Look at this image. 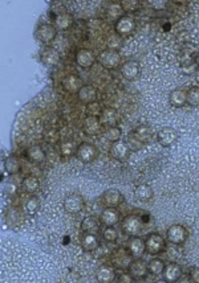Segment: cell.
Listing matches in <instances>:
<instances>
[{
	"instance_id": "36",
	"label": "cell",
	"mask_w": 199,
	"mask_h": 283,
	"mask_svg": "<svg viewBox=\"0 0 199 283\" xmlns=\"http://www.w3.org/2000/svg\"><path fill=\"white\" fill-rule=\"evenodd\" d=\"M39 208H40V202H39L36 197H29L27 202H25V205H24V209H25L28 215H35L39 210Z\"/></svg>"
},
{
	"instance_id": "11",
	"label": "cell",
	"mask_w": 199,
	"mask_h": 283,
	"mask_svg": "<svg viewBox=\"0 0 199 283\" xmlns=\"http://www.w3.org/2000/svg\"><path fill=\"white\" fill-rule=\"evenodd\" d=\"M142 221L137 216H128L124 222H122V229L126 234L129 236H138L142 230Z\"/></svg>"
},
{
	"instance_id": "2",
	"label": "cell",
	"mask_w": 199,
	"mask_h": 283,
	"mask_svg": "<svg viewBox=\"0 0 199 283\" xmlns=\"http://www.w3.org/2000/svg\"><path fill=\"white\" fill-rule=\"evenodd\" d=\"M145 245H146V251L152 256H157L159 253H162L166 246L165 238L159 233H150L145 240Z\"/></svg>"
},
{
	"instance_id": "17",
	"label": "cell",
	"mask_w": 199,
	"mask_h": 283,
	"mask_svg": "<svg viewBox=\"0 0 199 283\" xmlns=\"http://www.w3.org/2000/svg\"><path fill=\"white\" fill-rule=\"evenodd\" d=\"M111 155L117 160H125L129 158L130 148L124 142H114L111 146Z\"/></svg>"
},
{
	"instance_id": "3",
	"label": "cell",
	"mask_w": 199,
	"mask_h": 283,
	"mask_svg": "<svg viewBox=\"0 0 199 283\" xmlns=\"http://www.w3.org/2000/svg\"><path fill=\"white\" fill-rule=\"evenodd\" d=\"M76 156L83 163H92V162L97 159L98 148L94 144H92V143H81L77 147Z\"/></svg>"
},
{
	"instance_id": "16",
	"label": "cell",
	"mask_w": 199,
	"mask_h": 283,
	"mask_svg": "<svg viewBox=\"0 0 199 283\" xmlns=\"http://www.w3.org/2000/svg\"><path fill=\"white\" fill-rule=\"evenodd\" d=\"M128 249H129L130 256L133 258H141L146 251V245H145V240L133 236L130 238L129 243H128Z\"/></svg>"
},
{
	"instance_id": "35",
	"label": "cell",
	"mask_w": 199,
	"mask_h": 283,
	"mask_svg": "<svg viewBox=\"0 0 199 283\" xmlns=\"http://www.w3.org/2000/svg\"><path fill=\"white\" fill-rule=\"evenodd\" d=\"M23 185L25 188V191L29 192V193H35V192L39 189V180L36 178H33V176H28L23 180Z\"/></svg>"
},
{
	"instance_id": "41",
	"label": "cell",
	"mask_w": 199,
	"mask_h": 283,
	"mask_svg": "<svg viewBox=\"0 0 199 283\" xmlns=\"http://www.w3.org/2000/svg\"><path fill=\"white\" fill-rule=\"evenodd\" d=\"M117 281H118L120 283H133L134 282V278L132 277L130 273H128V274H121Z\"/></svg>"
},
{
	"instance_id": "9",
	"label": "cell",
	"mask_w": 199,
	"mask_h": 283,
	"mask_svg": "<svg viewBox=\"0 0 199 283\" xmlns=\"http://www.w3.org/2000/svg\"><path fill=\"white\" fill-rule=\"evenodd\" d=\"M84 199L80 195L72 193L69 196L65 197L64 200V208L65 210L70 213V215H77L84 209Z\"/></svg>"
},
{
	"instance_id": "38",
	"label": "cell",
	"mask_w": 199,
	"mask_h": 283,
	"mask_svg": "<svg viewBox=\"0 0 199 283\" xmlns=\"http://www.w3.org/2000/svg\"><path fill=\"white\" fill-rule=\"evenodd\" d=\"M126 144L129 146L130 150H141V148H142V146H144V143H142L141 141H138V139H137L134 135H130L129 141H128V143H126Z\"/></svg>"
},
{
	"instance_id": "31",
	"label": "cell",
	"mask_w": 199,
	"mask_h": 283,
	"mask_svg": "<svg viewBox=\"0 0 199 283\" xmlns=\"http://www.w3.org/2000/svg\"><path fill=\"white\" fill-rule=\"evenodd\" d=\"M187 103L191 107H198L199 106V86H191L189 92H186Z\"/></svg>"
},
{
	"instance_id": "43",
	"label": "cell",
	"mask_w": 199,
	"mask_h": 283,
	"mask_svg": "<svg viewBox=\"0 0 199 283\" xmlns=\"http://www.w3.org/2000/svg\"><path fill=\"white\" fill-rule=\"evenodd\" d=\"M194 61H195V64H197V66H198V68H199V52H198V53H197V56H195Z\"/></svg>"
},
{
	"instance_id": "40",
	"label": "cell",
	"mask_w": 199,
	"mask_h": 283,
	"mask_svg": "<svg viewBox=\"0 0 199 283\" xmlns=\"http://www.w3.org/2000/svg\"><path fill=\"white\" fill-rule=\"evenodd\" d=\"M195 69H197V64H195V61L194 62H189V64H187V62H186V64H182V72L186 74L194 73Z\"/></svg>"
},
{
	"instance_id": "21",
	"label": "cell",
	"mask_w": 199,
	"mask_h": 283,
	"mask_svg": "<svg viewBox=\"0 0 199 283\" xmlns=\"http://www.w3.org/2000/svg\"><path fill=\"white\" fill-rule=\"evenodd\" d=\"M169 102L173 107H183L187 103V98H186V92L182 89H174L170 96H169Z\"/></svg>"
},
{
	"instance_id": "19",
	"label": "cell",
	"mask_w": 199,
	"mask_h": 283,
	"mask_svg": "<svg viewBox=\"0 0 199 283\" xmlns=\"http://www.w3.org/2000/svg\"><path fill=\"white\" fill-rule=\"evenodd\" d=\"M84 130L88 135H98L101 133V122L97 117L89 115L88 118L84 121Z\"/></svg>"
},
{
	"instance_id": "32",
	"label": "cell",
	"mask_w": 199,
	"mask_h": 283,
	"mask_svg": "<svg viewBox=\"0 0 199 283\" xmlns=\"http://www.w3.org/2000/svg\"><path fill=\"white\" fill-rule=\"evenodd\" d=\"M55 23L59 29L65 31V29H68V28L72 25V23H73V19H72V16L68 14H60L57 18H56Z\"/></svg>"
},
{
	"instance_id": "12",
	"label": "cell",
	"mask_w": 199,
	"mask_h": 283,
	"mask_svg": "<svg viewBox=\"0 0 199 283\" xmlns=\"http://www.w3.org/2000/svg\"><path fill=\"white\" fill-rule=\"evenodd\" d=\"M121 221V213L114 206H107L101 212V224L104 226H114Z\"/></svg>"
},
{
	"instance_id": "15",
	"label": "cell",
	"mask_w": 199,
	"mask_h": 283,
	"mask_svg": "<svg viewBox=\"0 0 199 283\" xmlns=\"http://www.w3.org/2000/svg\"><path fill=\"white\" fill-rule=\"evenodd\" d=\"M183 271H182V267L176 262H172V263H167L165 266V270H163V279L166 281L167 283H174L178 282L181 279Z\"/></svg>"
},
{
	"instance_id": "33",
	"label": "cell",
	"mask_w": 199,
	"mask_h": 283,
	"mask_svg": "<svg viewBox=\"0 0 199 283\" xmlns=\"http://www.w3.org/2000/svg\"><path fill=\"white\" fill-rule=\"evenodd\" d=\"M121 135H122V133H121V128L117 127V126H111V127L108 128L107 131H105V138H107L109 142H111V143L120 141Z\"/></svg>"
},
{
	"instance_id": "5",
	"label": "cell",
	"mask_w": 199,
	"mask_h": 283,
	"mask_svg": "<svg viewBox=\"0 0 199 283\" xmlns=\"http://www.w3.org/2000/svg\"><path fill=\"white\" fill-rule=\"evenodd\" d=\"M121 74L125 78L126 81H135L138 80L139 74H141V65L134 61V60H129L125 64L121 65Z\"/></svg>"
},
{
	"instance_id": "42",
	"label": "cell",
	"mask_w": 199,
	"mask_h": 283,
	"mask_svg": "<svg viewBox=\"0 0 199 283\" xmlns=\"http://www.w3.org/2000/svg\"><path fill=\"white\" fill-rule=\"evenodd\" d=\"M191 279L194 281V282L199 283V267H194L193 271H191Z\"/></svg>"
},
{
	"instance_id": "23",
	"label": "cell",
	"mask_w": 199,
	"mask_h": 283,
	"mask_svg": "<svg viewBox=\"0 0 199 283\" xmlns=\"http://www.w3.org/2000/svg\"><path fill=\"white\" fill-rule=\"evenodd\" d=\"M100 245L98 237L94 233H85L81 238V246L85 251H94Z\"/></svg>"
},
{
	"instance_id": "1",
	"label": "cell",
	"mask_w": 199,
	"mask_h": 283,
	"mask_svg": "<svg viewBox=\"0 0 199 283\" xmlns=\"http://www.w3.org/2000/svg\"><path fill=\"white\" fill-rule=\"evenodd\" d=\"M98 62L105 69H116L121 65V55L114 49L102 50L98 55Z\"/></svg>"
},
{
	"instance_id": "14",
	"label": "cell",
	"mask_w": 199,
	"mask_h": 283,
	"mask_svg": "<svg viewBox=\"0 0 199 283\" xmlns=\"http://www.w3.org/2000/svg\"><path fill=\"white\" fill-rule=\"evenodd\" d=\"M77 97H79L81 103L88 106L90 103H94L97 101V90L92 85H83V87L77 93Z\"/></svg>"
},
{
	"instance_id": "8",
	"label": "cell",
	"mask_w": 199,
	"mask_h": 283,
	"mask_svg": "<svg viewBox=\"0 0 199 283\" xmlns=\"http://www.w3.org/2000/svg\"><path fill=\"white\" fill-rule=\"evenodd\" d=\"M178 141V131L173 127H162L158 131V142L162 147H172Z\"/></svg>"
},
{
	"instance_id": "24",
	"label": "cell",
	"mask_w": 199,
	"mask_h": 283,
	"mask_svg": "<svg viewBox=\"0 0 199 283\" xmlns=\"http://www.w3.org/2000/svg\"><path fill=\"white\" fill-rule=\"evenodd\" d=\"M134 195L141 202H148V201H150L153 199L154 192L153 189H152V187L148 185V184H139L138 187L135 188Z\"/></svg>"
},
{
	"instance_id": "27",
	"label": "cell",
	"mask_w": 199,
	"mask_h": 283,
	"mask_svg": "<svg viewBox=\"0 0 199 283\" xmlns=\"http://www.w3.org/2000/svg\"><path fill=\"white\" fill-rule=\"evenodd\" d=\"M27 155H28V158H29V160L33 162V163H36V164L43 163L46 158L45 152H44V150H43L40 146L29 147L27 151Z\"/></svg>"
},
{
	"instance_id": "25",
	"label": "cell",
	"mask_w": 199,
	"mask_h": 283,
	"mask_svg": "<svg viewBox=\"0 0 199 283\" xmlns=\"http://www.w3.org/2000/svg\"><path fill=\"white\" fill-rule=\"evenodd\" d=\"M81 229H83L85 233H97L100 230V221L93 216H88L83 220L81 222Z\"/></svg>"
},
{
	"instance_id": "30",
	"label": "cell",
	"mask_w": 199,
	"mask_h": 283,
	"mask_svg": "<svg viewBox=\"0 0 199 283\" xmlns=\"http://www.w3.org/2000/svg\"><path fill=\"white\" fill-rule=\"evenodd\" d=\"M133 135L145 144V143H148V142L152 139L153 133H152V128L148 127V126H139V127L135 128Z\"/></svg>"
},
{
	"instance_id": "20",
	"label": "cell",
	"mask_w": 199,
	"mask_h": 283,
	"mask_svg": "<svg viewBox=\"0 0 199 283\" xmlns=\"http://www.w3.org/2000/svg\"><path fill=\"white\" fill-rule=\"evenodd\" d=\"M96 279L100 283L114 282L116 271L113 270V267H109V266H101V267H98L97 273H96Z\"/></svg>"
},
{
	"instance_id": "7",
	"label": "cell",
	"mask_w": 199,
	"mask_h": 283,
	"mask_svg": "<svg viewBox=\"0 0 199 283\" xmlns=\"http://www.w3.org/2000/svg\"><path fill=\"white\" fill-rule=\"evenodd\" d=\"M57 36V29L52 24H42L36 29V39L44 44H49Z\"/></svg>"
},
{
	"instance_id": "39",
	"label": "cell",
	"mask_w": 199,
	"mask_h": 283,
	"mask_svg": "<svg viewBox=\"0 0 199 283\" xmlns=\"http://www.w3.org/2000/svg\"><path fill=\"white\" fill-rule=\"evenodd\" d=\"M122 7H124L126 12H132V11H135V9L138 8V1H134V0H132V1H124Z\"/></svg>"
},
{
	"instance_id": "4",
	"label": "cell",
	"mask_w": 199,
	"mask_h": 283,
	"mask_svg": "<svg viewBox=\"0 0 199 283\" xmlns=\"http://www.w3.org/2000/svg\"><path fill=\"white\" fill-rule=\"evenodd\" d=\"M167 241L173 243V245H182L185 243L186 240H187V229L181 224H174L172 225L170 228L167 229L166 232Z\"/></svg>"
},
{
	"instance_id": "6",
	"label": "cell",
	"mask_w": 199,
	"mask_h": 283,
	"mask_svg": "<svg viewBox=\"0 0 199 283\" xmlns=\"http://www.w3.org/2000/svg\"><path fill=\"white\" fill-rule=\"evenodd\" d=\"M128 270L134 279H144L149 274L148 263L142 258H134L128 266Z\"/></svg>"
},
{
	"instance_id": "28",
	"label": "cell",
	"mask_w": 199,
	"mask_h": 283,
	"mask_svg": "<svg viewBox=\"0 0 199 283\" xmlns=\"http://www.w3.org/2000/svg\"><path fill=\"white\" fill-rule=\"evenodd\" d=\"M165 262L161 258H153L152 261H149L148 267L149 273L153 275H161L163 274V270H165Z\"/></svg>"
},
{
	"instance_id": "34",
	"label": "cell",
	"mask_w": 199,
	"mask_h": 283,
	"mask_svg": "<svg viewBox=\"0 0 199 283\" xmlns=\"http://www.w3.org/2000/svg\"><path fill=\"white\" fill-rule=\"evenodd\" d=\"M102 237L107 242H116L118 240V230L116 226H107L102 232Z\"/></svg>"
},
{
	"instance_id": "22",
	"label": "cell",
	"mask_w": 199,
	"mask_h": 283,
	"mask_svg": "<svg viewBox=\"0 0 199 283\" xmlns=\"http://www.w3.org/2000/svg\"><path fill=\"white\" fill-rule=\"evenodd\" d=\"M42 61L46 66H56L60 62V53L53 48H48L42 53Z\"/></svg>"
},
{
	"instance_id": "18",
	"label": "cell",
	"mask_w": 199,
	"mask_h": 283,
	"mask_svg": "<svg viewBox=\"0 0 199 283\" xmlns=\"http://www.w3.org/2000/svg\"><path fill=\"white\" fill-rule=\"evenodd\" d=\"M94 55L92 50L89 49H80L76 53V62L81 66V68H90L94 64Z\"/></svg>"
},
{
	"instance_id": "10",
	"label": "cell",
	"mask_w": 199,
	"mask_h": 283,
	"mask_svg": "<svg viewBox=\"0 0 199 283\" xmlns=\"http://www.w3.org/2000/svg\"><path fill=\"white\" fill-rule=\"evenodd\" d=\"M135 21L134 19L130 16H121L116 23V32L121 36H129L134 32Z\"/></svg>"
},
{
	"instance_id": "37",
	"label": "cell",
	"mask_w": 199,
	"mask_h": 283,
	"mask_svg": "<svg viewBox=\"0 0 199 283\" xmlns=\"http://www.w3.org/2000/svg\"><path fill=\"white\" fill-rule=\"evenodd\" d=\"M60 151H61V155L70 156V155H73V154H76L77 148H76V146H74L73 142H64V143H61Z\"/></svg>"
},
{
	"instance_id": "26",
	"label": "cell",
	"mask_w": 199,
	"mask_h": 283,
	"mask_svg": "<svg viewBox=\"0 0 199 283\" xmlns=\"http://www.w3.org/2000/svg\"><path fill=\"white\" fill-rule=\"evenodd\" d=\"M20 168H22V164H20V160L16 156H8L3 162V169H4L7 174H18Z\"/></svg>"
},
{
	"instance_id": "13",
	"label": "cell",
	"mask_w": 199,
	"mask_h": 283,
	"mask_svg": "<svg viewBox=\"0 0 199 283\" xmlns=\"http://www.w3.org/2000/svg\"><path fill=\"white\" fill-rule=\"evenodd\" d=\"M101 200L107 206H114L116 208L117 205H120L121 202L124 201V196H122V193L118 189L111 188V189H107L102 193Z\"/></svg>"
},
{
	"instance_id": "29",
	"label": "cell",
	"mask_w": 199,
	"mask_h": 283,
	"mask_svg": "<svg viewBox=\"0 0 199 283\" xmlns=\"http://www.w3.org/2000/svg\"><path fill=\"white\" fill-rule=\"evenodd\" d=\"M64 86L68 92H77L83 87V83H81V80H80L77 76H68L65 78Z\"/></svg>"
}]
</instances>
